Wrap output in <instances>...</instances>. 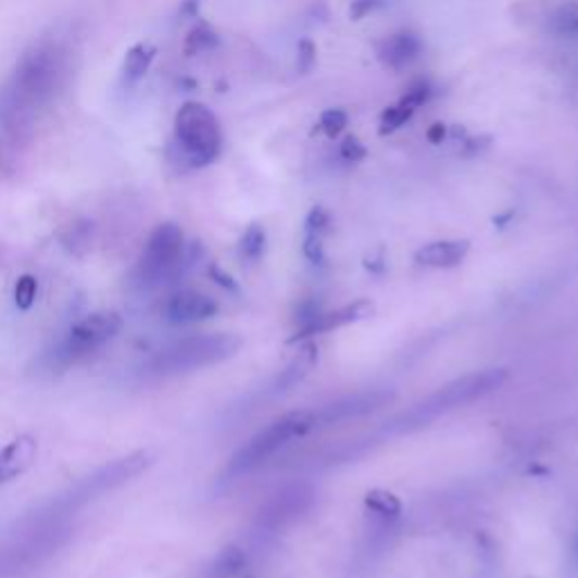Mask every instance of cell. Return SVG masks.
I'll return each instance as SVG.
<instances>
[{
  "label": "cell",
  "mask_w": 578,
  "mask_h": 578,
  "mask_svg": "<svg viewBox=\"0 0 578 578\" xmlns=\"http://www.w3.org/2000/svg\"><path fill=\"white\" fill-rule=\"evenodd\" d=\"M389 402H393L391 391H385V389L360 391V393L343 395L339 400L324 404L319 412H314V420H316V425H332V423H341V420L370 414L375 410H382V407H387Z\"/></svg>",
  "instance_id": "cell-9"
},
{
  "label": "cell",
  "mask_w": 578,
  "mask_h": 578,
  "mask_svg": "<svg viewBox=\"0 0 578 578\" xmlns=\"http://www.w3.org/2000/svg\"><path fill=\"white\" fill-rule=\"evenodd\" d=\"M366 156V148L357 136H345L341 142V159L349 163H360Z\"/></svg>",
  "instance_id": "cell-26"
},
{
  "label": "cell",
  "mask_w": 578,
  "mask_h": 578,
  "mask_svg": "<svg viewBox=\"0 0 578 578\" xmlns=\"http://www.w3.org/2000/svg\"><path fill=\"white\" fill-rule=\"evenodd\" d=\"M150 464H152V461H150L148 452L131 454L127 458H121V461H115V464L106 466L98 477H93V486L98 490H106V488H113V486H118V483H125L131 477L140 475Z\"/></svg>",
  "instance_id": "cell-15"
},
{
  "label": "cell",
  "mask_w": 578,
  "mask_h": 578,
  "mask_svg": "<svg viewBox=\"0 0 578 578\" xmlns=\"http://www.w3.org/2000/svg\"><path fill=\"white\" fill-rule=\"evenodd\" d=\"M490 142V136H479V138H466L464 142H461V150H464V156H473L481 150L488 148Z\"/></svg>",
  "instance_id": "cell-30"
},
{
  "label": "cell",
  "mask_w": 578,
  "mask_h": 578,
  "mask_svg": "<svg viewBox=\"0 0 578 578\" xmlns=\"http://www.w3.org/2000/svg\"><path fill=\"white\" fill-rule=\"evenodd\" d=\"M240 345H242L240 337L228 335V332L192 335V337L169 343L163 351H159L156 357L152 360V368L161 375L197 370V368L213 366V364L226 362L234 355H238Z\"/></svg>",
  "instance_id": "cell-2"
},
{
  "label": "cell",
  "mask_w": 578,
  "mask_h": 578,
  "mask_svg": "<svg viewBox=\"0 0 578 578\" xmlns=\"http://www.w3.org/2000/svg\"><path fill=\"white\" fill-rule=\"evenodd\" d=\"M378 56L387 68L400 71L407 64H412L423 50V41L414 33H398L387 39H382L378 46Z\"/></svg>",
  "instance_id": "cell-13"
},
{
  "label": "cell",
  "mask_w": 578,
  "mask_h": 578,
  "mask_svg": "<svg viewBox=\"0 0 578 578\" xmlns=\"http://www.w3.org/2000/svg\"><path fill=\"white\" fill-rule=\"evenodd\" d=\"M429 98H431V86H429V81L418 79V81H414V84L410 86L407 93H404L402 100H404V102H410L414 109H418V106H423Z\"/></svg>",
  "instance_id": "cell-25"
},
{
  "label": "cell",
  "mask_w": 578,
  "mask_h": 578,
  "mask_svg": "<svg viewBox=\"0 0 578 578\" xmlns=\"http://www.w3.org/2000/svg\"><path fill=\"white\" fill-rule=\"evenodd\" d=\"M345 127H349V113L343 109H328L322 113V121H319V129L330 136L337 138Z\"/></svg>",
  "instance_id": "cell-24"
},
{
  "label": "cell",
  "mask_w": 578,
  "mask_h": 578,
  "mask_svg": "<svg viewBox=\"0 0 578 578\" xmlns=\"http://www.w3.org/2000/svg\"><path fill=\"white\" fill-rule=\"evenodd\" d=\"M265 228L260 224H251L240 240V255L244 260H257L265 251Z\"/></svg>",
  "instance_id": "cell-21"
},
{
  "label": "cell",
  "mask_w": 578,
  "mask_h": 578,
  "mask_svg": "<svg viewBox=\"0 0 578 578\" xmlns=\"http://www.w3.org/2000/svg\"><path fill=\"white\" fill-rule=\"evenodd\" d=\"M217 43H219V39L213 33V27L206 23H201L194 27V30H190V35L186 39V54H199V52L215 48Z\"/></svg>",
  "instance_id": "cell-22"
},
{
  "label": "cell",
  "mask_w": 578,
  "mask_h": 578,
  "mask_svg": "<svg viewBox=\"0 0 578 578\" xmlns=\"http://www.w3.org/2000/svg\"><path fill=\"white\" fill-rule=\"evenodd\" d=\"M156 56V48L154 46H148V43H138L134 46L127 56H125V66H123V73H125V79L129 84H136L138 79L144 77V73L150 71L152 62Z\"/></svg>",
  "instance_id": "cell-16"
},
{
  "label": "cell",
  "mask_w": 578,
  "mask_h": 578,
  "mask_svg": "<svg viewBox=\"0 0 578 578\" xmlns=\"http://www.w3.org/2000/svg\"><path fill=\"white\" fill-rule=\"evenodd\" d=\"M37 456V443L30 437H18L0 450V483L12 481L33 466Z\"/></svg>",
  "instance_id": "cell-14"
},
{
  "label": "cell",
  "mask_w": 578,
  "mask_h": 578,
  "mask_svg": "<svg viewBox=\"0 0 578 578\" xmlns=\"http://www.w3.org/2000/svg\"><path fill=\"white\" fill-rule=\"evenodd\" d=\"M312 427H316L314 412H292L276 418L265 429H260L255 437H251L230 458L228 470L234 475L249 473L257 466H263L267 458H272L285 443L297 437H303Z\"/></svg>",
  "instance_id": "cell-5"
},
{
  "label": "cell",
  "mask_w": 578,
  "mask_h": 578,
  "mask_svg": "<svg viewBox=\"0 0 578 578\" xmlns=\"http://www.w3.org/2000/svg\"><path fill=\"white\" fill-rule=\"evenodd\" d=\"M121 330H123V319L118 312H96L84 316L81 322H77L71 328L64 341V355L71 360L91 353L109 339H113Z\"/></svg>",
  "instance_id": "cell-7"
},
{
  "label": "cell",
  "mask_w": 578,
  "mask_h": 578,
  "mask_svg": "<svg viewBox=\"0 0 578 578\" xmlns=\"http://www.w3.org/2000/svg\"><path fill=\"white\" fill-rule=\"evenodd\" d=\"M328 224H330V215H328L324 209L316 206V209H312V213H310V217H307V224H305V226H307V234H316V236H322Z\"/></svg>",
  "instance_id": "cell-28"
},
{
  "label": "cell",
  "mask_w": 578,
  "mask_h": 578,
  "mask_svg": "<svg viewBox=\"0 0 578 578\" xmlns=\"http://www.w3.org/2000/svg\"><path fill=\"white\" fill-rule=\"evenodd\" d=\"M316 64V46L310 39H303L299 43V56H297V66L303 75H307Z\"/></svg>",
  "instance_id": "cell-27"
},
{
  "label": "cell",
  "mask_w": 578,
  "mask_h": 578,
  "mask_svg": "<svg viewBox=\"0 0 578 578\" xmlns=\"http://www.w3.org/2000/svg\"><path fill=\"white\" fill-rule=\"evenodd\" d=\"M314 502L312 488L301 483V486H289L280 490L278 495H274L265 508L260 511V525L267 529H282L287 525L297 523L301 515L310 511Z\"/></svg>",
  "instance_id": "cell-8"
},
{
  "label": "cell",
  "mask_w": 578,
  "mask_h": 578,
  "mask_svg": "<svg viewBox=\"0 0 578 578\" xmlns=\"http://www.w3.org/2000/svg\"><path fill=\"white\" fill-rule=\"evenodd\" d=\"M175 138L190 167L211 165L222 150V129L215 113L199 102H186L175 118Z\"/></svg>",
  "instance_id": "cell-3"
},
{
  "label": "cell",
  "mask_w": 578,
  "mask_h": 578,
  "mask_svg": "<svg viewBox=\"0 0 578 578\" xmlns=\"http://www.w3.org/2000/svg\"><path fill=\"white\" fill-rule=\"evenodd\" d=\"M244 565H247V556H244L242 549L226 546L213 565V576L230 578V576H236Z\"/></svg>",
  "instance_id": "cell-19"
},
{
  "label": "cell",
  "mask_w": 578,
  "mask_h": 578,
  "mask_svg": "<svg viewBox=\"0 0 578 578\" xmlns=\"http://www.w3.org/2000/svg\"><path fill=\"white\" fill-rule=\"evenodd\" d=\"M217 310V301L209 294L197 292V289H181V292H175L165 301L163 316L172 326H188L211 319Z\"/></svg>",
  "instance_id": "cell-10"
},
{
  "label": "cell",
  "mask_w": 578,
  "mask_h": 578,
  "mask_svg": "<svg viewBox=\"0 0 578 578\" xmlns=\"http://www.w3.org/2000/svg\"><path fill=\"white\" fill-rule=\"evenodd\" d=\"M247 578H255V576H247Z\"/></svg>",
  "instance_id": "cell-32"
},
{
  "label": "cell",
  "mask_w": 578,
  "mask_h": 578,
  "mask_svg": "<svg viewBox=\"0 0 578 578\" xmlns=\"http://www.w3.org/2000/svg\"><path fill=\"white\" fill-rule=\"evenodd\" d=\"M37 299V278L35 276H21L14 287V303L18 310H30Z\"/></svg>",
  "instance_id": "cell-23"
},
{
  "label": "cell",
  "mask_w": 578,
  "mask_h": 578,
  "mask_svg": "<svg viewBox=\"0 0 578 578\" xmlns=\"http://www.w3.org/2000/svg\"><path fill=\"white\" fill-rule=\"evenodd\" d=\"M414 113H416V109L410 102H404V100H400L398 104L385 109L382 118H380V134L387 136V134L398 131L404 123H407L412 118Z\"/></svg>",
  "instance_id": "cell-20"
},
{
  "label": "cell",
  "mask_w": 578,
  "mask_h": 578,
  "mask_svg": "<svg viewBox=\"0 0 578 578\" xmlns=\"http://www.w3.org/2000/svg\"><path fill=\"white\" fill-rule=\"evenodd\" d=\"M184 253H186V242L181 226L172 222L161 224L140 253L136 267L138 282L142 287H159L172 280L181 272Z\"/></svg>",
  "instance_id": "cell-6"
},
{
  "label": "cell",
  "mask_w": 578,
  "mask_h": 578,
  "mask_svg": "<svg viewBox=\"0 0 578 578\" xmlns=\"http://www.w3.org/2000/svg\"><path fill=\"white\" fill-rule=\"evenodd\" d=\"M316 362V349L314 345H305V349L287 364V368L280 373V378H278V387L280 389H289V387H294L299 385L305 375L312 370Z\"/></svg>",
  "instance_id": "cell-17"
},
{
  "label": "cell",
  "mask_w": 578,
  "mask_h": 578,
  "mask_svg": "<svg viewBox=\"0 0 578 578\" xmlns=\"http://www.w3.org/2000/svg\"><path fill=\"white\" fill-rule=\"evenodd\" d=\"M370 312H373V305L368 301H355V303L339 307L335 312H319L307 326L299 328V332H297V337H292V341H297L301 337L330 332V330L343 328V326H349V324L362 322V319H366V316H370Z\"/></svg>",
  "instance_id": "cell-11"
},
{
  "label": "cell",
  "mask_w": 578,
  "mask_h": 578,
  "mask_svg": "<svg viewBox=\"0 0 578 578\" xmlns=\"http://www.w3.org/2000/svg\"><path fill=\"white\" fill-rule=\"evenodd\" d=\"M448 136V127L443 123H434L429 129H427V140L431 144H441L443 138Z\"/></svg>",
  "instance_id": "cell-31"
},
{
  "label": "cell",
  "mask_w": 578,
  "mask_h": 578,
  "mask_svg": "<svg viewBox=\"0 0 578 578\" xmlns=\"http://www.w3.org/2000/svg\"><path fill=\"white\" fill-rule=\"evenodd\" d=\"M385 0H353L351 5V18L353 21H362L364 16H368L373 10H378Z\"/></svg>",
  "instance_id": "cell-29"
},
{
  "label": "cell",
  "mask_w": 578,
  "mask_h": 578,
  "mask_svg": "<svg viewBox=\"0 0 578 578\" xmlns=\"http://www.w3.org/2000/svg\"><path fill=\"white\" fill-rule=\"evenodd\" d=\"M62 54L54 46H39L27 52L12 81V100L25 111L52 98L62 79Z\"/></svg>",
  "instance_id": "cell-4"
},
{
  "label": "cell",
  "mask_w": 578,
  "mask_h": 578,
  "mask_svg": "<svg viewBox=\"0 0 578 578\" xmlns=\"http://www.w3.org/2000/svg\"><path fill=\"white\" fill-rule=\"evenodd\" d=\"M468 251H470L468 240L429 242L416 251V263L423 267L448 269V267H456L458 263H464Z\"/></svg>",
  "instance_id": "cell-12"
},
{
  "label": "cell",
  "mask_w": 578,
  "mask_h": 578,
  "mask_svg": "<svg viewBox=\"0 0 578 578\" xmlns=\"http://www.w3.org/2000/svg\"><path fill=\"white\" fill-rule=\"evenodd\" d=\"M506 382V370L504 368H488V370H477L470 375H464V378H458L441 389L434 391L431 395H427L420 404L404 414L400 418L402 427L400 429H407V427H420L429 420H434L437 416L464 407V404H470L488 393H493L495 389H500Z\"/></svg>",
  "instance_id": "cell-1"
},
{
  "label": "cell",
  "mask_w": 578,
  "mask_h": 578,
  "mask_svg": "<svg viewBox=\"0 0 578 578\" xmlns=\"http://www.w3.org/2000/svg\"><path fill=\"white\" fill-rule=\"evenodd\" d=\"M529 578H533V576H529Z\"/></svg>",
  "instance_id": "cell-33"
},
{
  "label": "cell",
  "mask_w": 578,
  "mask_h": 578,
  "mask_svg": "<svg viewBox=\"0 0 578 578\" xmlns=\"http://www.w3.org/2000/svg\"><path fill=\"white\" fill-rule=\"evenodd\" d=\"M366 506L382 523H393L402 513L400 500L393 493H387V490H370V493H366Z\"/></svg>",
  "instance_id": "cell-18"
}]
</instances>
